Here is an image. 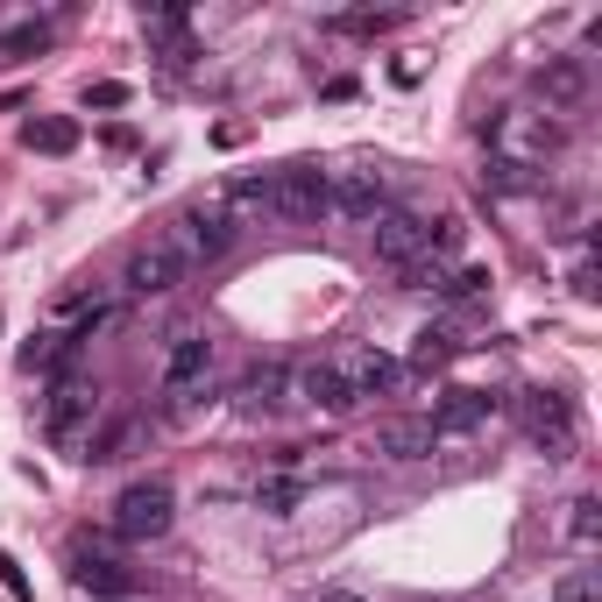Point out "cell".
Listing matches in <instances>:
<instances>
[{
  "instance_id": "6",
  "label": "cell",
  "mask_w": 602,
  "mask_h": 602,
  "mask_svg": "<svg viewBox=\"0 0 602 602\" xmlns=\"http://www.w3.org/2000/svg\"><path fill=\"white\" fill-rule=\"evenodd\" d=\"M368 256H376L383 269H397V277H404V269H418L425 256H433V248H425V220H418V213H376V220H368Z\"/></svg>"
},
{
  "instance_id": "1",
  "label": "cell",
  "mask_w": 602,
  "mask_h": 602,
  "mask_svg": "<svg viewBox=\"0 0 602 602\" xmlns=\"http://www.w3.org/2000/svg\"><path fill=\"white\" fill-rule=\"evenodd\" d=\"M490 142H496V164L524 178V170H539L546 157H560V149H568V121L532 114V107H503L496 128H490Z\"/></svg>"
},
{
  "instance_id": "14",
  "label": "cell",
  "mask_w": 602,
  "mask_h": 602,
  "mask_svg": "<svg viewBox=\"0 0 602 602\" xmlns=\"http://www.w3.org/2000/svg\"><path fill=\"white\" fill-rule=\"evenodd\" d=\"M433 446H440L433 418H383V425H376V454H383V461H425Z\"/></svg>"
},
{
  "instance_id": "12",
  "label": "cell",
  "mask_w": 602,
  "mask_h": 602,
  "mask_svg": "<svg viewBox=\"0 0 602 602\" xmlns=\"http://www.w3.org/2000/svg\"><path fill=\"white\" fill-rule=\"evenodd\" d=\"M532 92L546 100V114H574L581 100H589V65H581V57H546Z\"/></svg>"
},
{
  "instance_id": "2",
  "label": "cell",
  "mask_w": 602,
  "mask_h": 602,
  "mask_svg": "<svg viewBox=\"0 0 602 602\" xmlns=\"http://www.w3.org/2000/svg\"><path fill=\"white\" fill-rule=\"evenodd\" d=\"M235 235H241V220L227 213V199H191L178 220L164 227V241L178 248V263L185 269H206V263H220L227 248H235Z\"/></svg>"
},
{
  "instance_id": "19",
  "label": "cell",
  "mask_w": 602,
  "mask_h": 602,
  "mask_svg": "<svg viewBox=\"0 0 602 602\" xmlns=\"http://www.w3.org/2000/svg\"><path fill=\"white\" fill-rule=\"evenodd\" d=\"M298 496H305V482H298V475H263V482H256V511H269V517L298 511Z\"/></svg>"
},
{
  "instance_id": "26",
  "label": "cell",
  "mask_w": 602,
  "mask_h": 602,
  "mask_svg": "<svg viewBox=\"0 0 602 602\" xmlns=\"http://www.w3.org/2000/svg\"><path fill=\"white\" fill-rule=\"evenodd\" d=\"M128 100H135V92H128L121 79H100V86H86V107H107V114H114V107H128Z\"/></svg>"
},
{
  "instance_id": "16",
  "label": "cell",
  "mask_w": 602,
  "mask_h": 602,
  "mask_svg": "<svg viewBox=\"0 0 602 602\" xmlns=\"http://www.w3.org/2000/svg\"><path fill=\"white\" fill-rule=\"evenodd\" d=\"M290 397H305L313 404V412H355V404H347V383H341V368H334V355L326 362H313V368H298V376H290Z\"/></svg>"
},
{
  "instance_id": "9",
  "label": "cell",
  "mask_w": 602,
  "mask_h": 602,
  "mask_svg": "<svg viewBox=\"0 0 602 602\" xmlns=\"http://www.w3.org/2000/svg\"><path fill=\"white\" fill-rule=\"evenodd\" d=\"M326 213V170L319 164H284L269 185V220H319Z\"/></svg>"
},
{
  "instance_id": "11",
  "label": "cell",
  "mask_w": 602,
  "mask_h": 602,
  "mask_svg": "<svg viewBox=\"0 0 602 602\" xmlns=\"http://www.w3.org/2000/svg\"><path fill=\"white\" fill-rule=\"evenodd\" d=\"M227 404H235L241 418H277L284 404H290V368H284V362H256V368H241V383L227 391Z\"/></svg>"
},
{
  "instance_id": "18",
  "label": "cell",
  "mask_w": 602,
  "mask_h": 602,
  "mask_svg": "<svg viewBox=\"0 0 602 602\" xmlns=\"http://www.w3.org/2000/svg\"><path fill=\"white\" fill-rule=\"evenodd\" d=\"M22 149H36V157H71V149H79V121H65V114H29Z\"/></svg>"
},
{
  "instance_id": "27",
  "label": "cell",
  "mask_w": 602,
  "mask_h": 602,
  "mask_svg": "<svg viewBox=\"0 0 602 602\" xmlns=\"http://www.w3.org/2000/svg\"><path fill=\"white\" fill-rule=\"evenodd\" d=\"M0 589H8V602H29V581H22V568H14L8 546H0Z\"/></svg>"
},
{
  "instance_id": "17",
  "label": "cell",
  "mask_w": 602,
  "mask_h": 602,
  "mask_svg": "<svg viewBox=\"0 0 602 602\" xmlns=\"http://www.w3.org/2000/svg\"><path fill=\"white\" fill-rule=\"evenodd\" d=\"M461 347H468L461 326H446V319L440 326H418V334H412V368H418V376H433V368H446Z\"/></svg>"
},
{
  "instance_id": "10",
  "label": "cell",
  "mask_w": 602,
  "mask_h": 602,
  "mask_svg": "<svg viewBox=\"0 0 602 602\" xmlns=\"http://www.w3.org/2000/svg\"><path fill=\"white\" fill-rule=\"evenodd\" d=\"M334 368H341V383H347V404L391 397V391H397V376H404V362H397V355H383V347H341Z\"/></svg>"
},
{
  "instance_id": "8",
  "label": "cell",
  "mask_w": 602,
  "mask_h": 602,
  "mask_svg": "<svg viewBox=\"0 0 602 602\" xmlns=\"http://www.w3.org/2000/svg\"><path fill=\"white\" fill-rule=\"evenodd\" d=\"M185 277H191V269L178 263V248H170L164 235L142 241V248L121 263V290H128V298H164V290H178Z\"/></svg>"
},
{
  "instance_id": "4",
  "label": "cell",
  "mask_w": 602,
  "mask_h": 602,
  "mask_svg": "<svg viewBox=\"0 0 602 602\" xmlns=\"http://www.w3.org/2000/svg\"><path fill=\"white\" fill-rule=\"evenodd\" d=\"M326 213H341V220H376V213H391V170L383 164H347L326 178Z\"/></svg>"
},
{
  "instance_id": "22",
  "label": "cell",
  "mask_w": 602,
  "mask_h": 602,
  "mask_svg": "<svg viewBox=\"0 0 602 602\" xmlns=\"http://www.w3.org/2000/svg\"><path fill=\"white\" fill-rule=\"evenodd\" d=\"M568 539H574V546H595V496L568 503Z\"/></svg>"
},
{
  "instance_id": "21",
  "label": "cell",
  "mask_w": 602,
  "mask_h": 602,
  "mask_svg": "<svg viewBox=\"0 0 602 602\" xmlns=\"http://www.w3.org/2000/svg\"><path fill=\"white\" fill-rule=\"evenodd\" d=\"M50 43V22H14L8 36H0V50L8 57H29V50H43Z\"/></svg>"
},
{
  "instance_id": "23",
  "label": "cell",
  "mask_w": 602,
  "mask_h": 602,
  "mask_svg": "<svg viewBox=\"0 0 602 602\" xmlns=\"http://www.w3.org/2000/svg\"><path fill=\"white\" fill-rule=\"evenodd\" d=\"M546 602H595V574H589V568H574V574H560Z\"/></svg>"
},
{
  "instance_id": "24",
  "label": "cell",
  "mask_w": 602,
  "mask_h": 602,
  "mask_svg": "<svg viewBox=\"0 0 602 602\" xmlns=\"http://www.w3.org/2000/svg\"><path fill=\"white\" fill-rule=\"evenodd\" d=\"M391 22H397V14H334L326 29H334V36H383Z\"/></svg>"
},
{
  "instance_id": "3",
  "label": "cell",
  "mask_w": 602,
  "mask_h": 602,
  "mask_svg": "<svg viewBox=\"0 0 602 602\" xmlns=\"http://www.w3.org/2000/svg\"><path fill=\"white\" fill-rule=\"evenodd\" d=\"M170 524H178V490H170L164 475H142V482H128V490L114 496V532L135 539V546L164 539Z\"/></svg>"
},
{
  "instance_id": "28",
  "label": "cell",
  "mask_w": 602,
  "mask_h": 602,
  "mask_svg": "<svg viewBox=\"0 0 602 602\" xmlns=\"http://www.w3.org/2000/svg\"><path fill=\"white\" fill-rule=\"evenodd\" d=\"M574 290H581V298H595V263H589V256L574 263Z\"/></svg>"
},
{
  "instance_id": "5",
  "label": "cell",
  "mask_w": 602,
  "mask_h": 602,
  "mask_svg": "<svg viewBox=\"0 0 602 602\" xmlns=\"http://www.w3.org/2000/svg\"><path fill=\"white\" fill-rule=\"evenodd\" d=\"M50 440L65 446V454H79V461H92V425H100V391H86V383H57L50 391Z\"/></svg>"
},
{
  "instance_id": "20",
  "label": "cell",
  "mask_w": 602,
  "mask_h": 602,
  "mask_svg": "<svg viewBox=\"0 0 602 602\" xmlns=\"http://www.w3.org/2000/svg\"><path fill=\"white\" fill-rule=\"evenodd\" d=\"M213 397H220L213 383H199V391H164V418H170V425H191V418H199Z\"/></svg>"
},
{
  "instance_id": "7",
  "label": "cell",
  "mask_w": 602,
  "mask_h": 602,
  "mask_svg": "<svg viewBox=\"0 0 602 602\" xmlns=\"http://www.w3.org/2000/svg\"><path fill=\"white\" fill-rule=\"evenodd\" d=\"M517 418H524V440H532L546 461H568L574 454V404L560 397V391H532V397L517 404Z\"/></svg>"
},
{
  "instance_id": "30",
  "label": "cell",
  "mask_w": 602,
  "mask_h": 602,
  "mask_svg": "<svg viewBox=\"0 0 602 602\" xmlns=\"http://www.w3.org/2000/svg\"><path fill=\"white\" fill-rule=\"evenodd\" d=\"M100 602H128V595H100Z\"/></svg>"
},
{
  "instance_id": "15",
  "label": "cell",
  "mask_w": 602,
  "mask_h": 602,
  "mask_svg": "<svg viewBox=\"0 0 602 602\" xmlns=\"http://www.w3.org/2000/svg\"><path fill=\"white\" fill-rule=\"evenodd\" d=\"M71 581H79V589H92V602L100 595H128V568L114 553H100V546H71Z\"/></svg>"
},
{
  "instance_id": "13",
  "label": "cell",
  "mask_w": 602,
  "mask_h": 602,
  "mask_svg": "<svg viewBox=\"0 0 602 602\" xmlns=\"http://www.w3.org/2000/svg\"><path fill=\"white\" fill-rule=\"evenodd\" d=\"M503 412V397L496 391H446V404L433 412V433L446 440V433H475V425H490Z\"/></svg>"
},
{
  "instance_id": "29",
  "label": "cell",
  "mask_w": 602,
  "mask_h": 602,
  "mask_svg": "<svg viewBox=\"0 0 602 602\" xmlns=\"http://www.w3.org/2000/svg\"><path fill=\"white\" fill-rule=\"evenodd\" d=\"M319 602H362V595H319Z\"/></svg>"
},
{
  "instance_id": "25",
  "label": "cell",
  "mask_w": 602,
  "mask_h": 602,
  "mask_svg": "<svg viewBox=\"0 0 602 602\" xmlns=\"http://www.w3.org/2000/svg\"><path fill=\"white\" fill-rule=\"evenodd\" d=\"M142 29L170 43V36H185V8H149V14H142Z\"/></svg>"
}]
</instances>
